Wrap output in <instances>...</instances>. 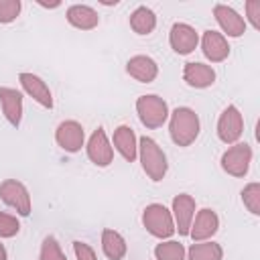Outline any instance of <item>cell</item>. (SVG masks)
Returning a JSON list of instances; mask_svg holds the SVG:
<instances>
[{
  "label": "cell",
  "instance_id": "cell-7",
  "mask_svg": "<svg viewBox=\"0 0 260 260\" xmlns=\"http://www.w3.org/2000/svg\"><path fill=\"white\" fill-rule=\"evenodd\" d=\"M244 132V120H242V114L238 112L236 106H228L221 116H219V122H217V136L221 142L225 144H232L236 142Z\"/></svg>",
  "mask_w": 260,
  "mask_h": 260
},
{
  "label": "cell",
  "instance_id": "cell-17",
  "mask_svg": "<svg viewBox=\"0 0 260 260\" xmlns=\"http://www.w3.org/2000/svg\"><path fill=\"white\" fill-rule=\"evenodd\" d=\"M0 104L6 120L12 126H18L22 118V93L12 87H0Z\"/></svg>",
  "mask_w": 260,
  "mask_h": 260
},
{
  "label": "cell",
  "instance_id": "cell-3",
  "mask_svg": "<svg viewBox=\"0 0 260 260\" xmlns=\"http://www.w3.org/2000/svg\"><path fill=\"white\" fill-rule=\"evenodd\" d=\"M136 112L140 122L146 128H158L165 124L167 116H169V108L167 102L158 95H140L136 100Z\"/></svg>",
  "mask_w": 260,
  "mask_h": 260
},
{
  "label": "cell",
  "instance_id": "cell-16",
  "mask_svg": "<svg viewBox=\"0 0 260 260\" xmlns=\"http://www.w3.org/2000/svg\"><path fill=\"white\" fill-rule=\"evenodd\" d=\"M217 228H219L217 213H215L213 209H201V211L197 213V217H195V223H193L191 230H189V236H191L193 240L201 242V240L211 238V236L217 232Z\"/></svg>",
  "mask_w": 260,
  "mask_h": 260
},
{
  "label": "cell",
  "instance_id": "cell-11",
  "mask_svg": "<svg viewBox=\"0 0 260 260\" xmlns=\"http://www.w3.org/2000/svg\"><path fill=\"white\" fill-rule=\"evenodd\" d=\"M173 211H175V221H177V230L181 236H189L191 230V219L195 213V199L187 193H181L173 199Z\"/></svg>",
  "mask_w": 260,
  "mask_h": 260
},
{
  "label": "cell",
  "instance_id": "cell-10",
  "mask_svg": "<svg viewBox=\"0 0 260 260\" xmlns=\"http://www.w3.org/2000/svg\"><path fill=\"white\" fill-rule=\"evenodd\" d=\"M87 156L91 162H95L98 167H108L114 158V152H112V146L108 142V136L102 128L93 130V134L89 136V142H87Z\"/></svg>",
  "mask_w": 260,
  "mask_h": 260
},
{
  "label": "cell",
  "instance_id": "cell-8",
  "mask_svg": "<svg viewBox=\"0 0 260 260\" xmlns=\"http://www.w3.org/2000/svg\"><path fill=\"white\" fill-rule=\"evenodd\" d=\"M57 144L67 152H77L83 146V128L75 120H65L57 126L55 132Z\"/></svg>",
  "mask_w": 260,
  "mask_h": 260
},
{
  "label": "cell",
  "instance_id": "cell-20",
  "mask_svg": "<svg viewBox=\"0 0 260 260\" xmlns=\"http://www.w3.org/2000/svg\"><path fill=\"white\" fill-rule=\"evenodd\" d=\"M114 144L118 148V152L126 158V160H134L136 158V136H134V130L130 126H118L116 132H114Z\"/></svg>",
  "mask_w": 260,
  "mask_h": 260
},
{
  "label": "cell",
  "instance_id": "cell-27",
  "mask_svg": "<svg viewBox=\"0 0 260 260\" xmlns=\"http://www.w3.org/2000/svg\"><path fill=\"white\" fill-rule=\"evenodd\" d=\"M20 230V223L14 215H8L4 211H0V238H12L16 236Z\"/></svg>",
  "mask_w": 260,
  "mask_h": 260
},
{
  "label": "cell",
  "instance_id": "cell-19",
  "mask_svg": "<svg viewBox=\"0 0 260 260\" xmlns=\"http://www.w3.org/2000/svg\"><path fill=\"white\" fill-rule=\"evenodd\" d=\"M67 20L69 24H73L75 28H81V30H89L93 26H98L100 22V16L93 8L85 6V4H73L69 6L67 10Z\"/></svg>",
  "mask_w": 260,
  "mask_h": 260
},
{
  "label": "cell",
  "instance_id": "cell-23",
  "mask_svg": "<svg viewBox=\"0 0 260 260\" xmlns=\"http://www.w3.org/2000/svg\"><path fill=\"white\" fill-rule=\"evenodd\" d=\"M189 260H221L223 250L219 244L205 242V244H193L187 252Z\"/></svg>",
  "mask_w": 260,
  "mask_h": 260
},
{
  "label": "cell",
  "instance_id": "cell-31",
  "mask_svg": "<svg viewBox=\"0 0 260 260\" xmlns=\"http://www.w3.org/2000/svg\"><path fill=\"white\" fill-rule=\"evenodd\" d=\"M8 258V254H6V248L0 244V260H6Z\"/></svg>",
  "mask_w": 260,
  "mask_h": 260
},
{
  "label": "cell",
  "instance_id": "cell-13",
  "mask_svg": "<svg viewBox=\"0 0 260 260\" xmlns=\"http://www.w3.org/2000/svg\"><path fill=\"white\" fill-rule=\"evenodd\" d=\"M201 49H203V55L213 63H219L230 55V45H228L225 37L215 32V30H205L203 32Z\"/></svg>",
  "mask_w": 260,
  "mask_h": 260
},
{
  "label": "cell",
  "instance_id": "cell-21",
  "mask_svg": "<svg viewBox=\"0 0 260 260\" xmlns=\"http://www.w3.org/2000/svg\"><path fill=\"white\" fill-rule=\"evenodd\" d=\"M102 250L110 260H122L126 256V242L114 230H104L102 234Z\"/></svg>",
  "mask_w": 260,
  "mask_h": 260
},
{
  "label": "cell",
  "instance_id": "cell-9",
  "mask_svg": "<svg viewBox=\"0 0 260 260\" xmlns=\"http://www.w3.org/2000/svg\"><path fill=\"white\" fill-rule=\"evenodd\" d=\"M169 41H171V47L175 53L179 55H189L191 51H195L197 43H199V37L195 32L193 26L185 24V22H177L173 24L171 28V35H169Z\"/></svg>",
  "mask_w": 260,
  "mask_h": 260
},
{
  "label": "cell",
  "instance_id": "cell-15",
  "mask_svg": "<svg viewBox=\"0 0 260 260\" xmlns=\"http://www.w3.org/2000/svg\"><path fill=\"white\" fill-rule=\"evenodd\" d=\"M126 71L140 83H150L158 75V65L146 55H136L126 63Z\"/></svg>",
  "mask_w": 260,
  "mask_h": 260
},
{
  "label": "cell",
  "instance_id": "cell-5",
  "mask_svg": "<svg viewBox=\"0 0 260 260\" xmlns=\"http://www.w3.org/2000/svg\"><path fill=\"white\" fill-rule=\"evenodd\" d=\"M250 160H252V148H250V144L242 142L223 152L221 169L232 177H244L250 169Z\"/></svg>",
  "mask_w": 260,
  "mask_h": 260
},
{
  "label": "cell",
  "instance_id": "cell-18",
  "mask_svg": "<svg viewBox=\"0 0 260 260\" xmlns=\"http://www.w3.org/2000/svg\"><path fill=\"white\" fill-rule=\"evenodd\" d=\"M183 77L191 87H209L215 81V71L205 63H187L183 69Z\"/></svg>",
  "mask_w": 260,
  "mask_h": 260
},
{
  "label": "cell",
  "instance_id": "cell-22",
  "mask_svg": "<svg viewBox=\"0 0 260 260\" xmlns=\"http://www.w3.org/2000/svg\"><path fill=\"white\" fill-rule=\"evenodd\" d=\"M130 26H132L134 32H138V35H148V32H152L154 26H156V16H154V12H152L150 8L138 6V8L132 12V16H130Z\"/></svg>",
  "mask_w": 260,
  "mask_h": 260
},
{
  "label": "cell",
  "instance_id": "cell-6",
  "mask_svg": "<svg viewBox=\"0 0 260 260\" xmlns=\"http://www.w3.org/2000/svg\"><path fill=\"white\" fill-rule=\"evenodd\" d=\"M0 197L6 205H10L12 209H16L20 215H28L30 213V197L26 187L16 181V179H6L0 185Z\"/></svg>",
  "mask_w": 260,
  "mask_h": 260
},
{
  "label": "cell",
  "instance_id": "cell-1",
  "mask_svg": "<svg viewBox=\"0 0 260 260\" xmlns=\"http://www.w3.org/2000/svg\"><path fill=\"white\" fill-rule=\"evenodd\" d=\"M169 130L177 146H189L199 134V118L191 108H177L171 116Z\"/></svg>",
  "mask_w": 260,
  "mask_h": 260
},
{
  "label": "cell",
  "instance_id": "cell-29",
  "mask_svg": "<svg viewBox=\"0 0 260 260\" xmlns=\"http://www.w3.org/2000/svg\"><path fill=\"white\" fill-rule=\"evenodd\" d=\"M73 250H75L77 260H98L95 258V252L85 242H73Z\"/></svg>",
  "mask_w": 260,
  "mask_h": 260
},
{
  "label": "cell",
  "instance_id": "cell-26",
  "mask_svg": "<svg viewBox=\"0 0 260 260\" xmlns=\"http://www.w3.org/2000/svg\"><path fill=\"white\" fill-rule=\"evenodd\" d=\"M39 260H67L61 246L57 244V240L53 236H47L43 240V248H41V256Z\"/></svg>",
  "mask_w": 260,
  "mask_h": 260
},
{
  "label": "cell",
  "instance_id": "cell-14",
  "mask_svg": "<svg viewBox=\"0 0 260 260\" xmlns=\"http://www.w3.org/2000/svg\"><path fill=\"white\" fill-rule=\"evenodd\" d=\"M18 79H20L24 91H26L28 95H32V100H37L41 106H45V108H49V110L53 108L51 89H49V85H47L41 77H37V75H32V73H20Z\"/></svg>",
  "mask_w": 260,
  "mask_h": 260
},
{
  "label": "cell",
  "instance_id": "cell-28",
  "mask_svg": "<svg viewBox=\"0 0 260 260\" xmlns=\"http://www.w3.org/2000/svg\"><path fill=\"white\" fill-rule=\"evenodd\" d=\"M20 12V0H0V22H12Z\"/></svg>",
  "mask_w": 260,
  "mask_h": 260
},
{
  "label": "cell",
  "instance_id": "cell-30",
  "mask_svg": "<svg viewBox=\"0 0 260 260\" xmlns=\"http://www.w3.org/2000/svg\"><path fill=\"white\" fill-rule=\"evenodd\" d=\"M246 10H248V16H250L252 26L254 28H260V2L258 0L246 2Z\"/></svg>",
  "mask_w": 260,
  "mask_h": 260
},
{
  "label": "cell",
  "instance_id": "cell-4",
  "mask_svg": "<svg viewBox=\"0 0 260 260\" xmlns=\"http://www.w3.org/2000/svg\"><path fill=\"white\" fill-rule=\"evenodd\" d=\"M142 223H144V228H146L152 236H156V238H169V236H173V232H175L173 215H171V211H169L165 205H160V203H152V205H148V207L144 209V213H142Z\"/></svg>",
  "mask_w": 260,
  "mask_h": 260
},
{
  "label": "cell",
  "instance_id": "cell-2",
  "mask_svg": "<svg viewBox=\"0 0 260 260\" xmlns=\"http://www.w3.org/2000/svg\"><path fill=\"white\" fill-rule=\"evenodd\" d=\"M138 148H140V162H142V169L146 171V175L152 181H160L167 175V156H165V152L148 136L140 138Z\"/></svg>",
  "mask_w": 260,
  "mask_h": 260
},
{
  "label": "cell",
  "instance_id": "cell-12",
  "mask_svg": "<svg viewBox=\"0 0 260 260\" xmlns=\"http://www.w3.org/2000/svg\"><path fill=\"white\" fill-rule=\"evenodd\" d=\"M213 14H215L219 26L223 28V32H228L230 37H242L246 32V22L234 8H230L225 4H215Z\"/></svg>",
  "mask_w": 260,
  "mask_h": 260
},
{
  "label": "cell",
  "instance_id": "cell-25",
  "mask_svg": "<svg viewBox=\"0 0 260 260\" xmlns=\"http://www.w3.org/2000/svg\"><path fill=\"white\" fill-rule=\"evenodd\" d=\"M242 201H244V205H246L254 215H260V185H258V183L246 185L244 191H242Z\"/></svg>",
  "mask_w": 260,
  "mask_h": 260
},
{
  "label": "cell",
  "instance_id": "cell-24",
  "mask_svg": "<svg viewBox=\"0 0 260 260\" xmlns=\"http://www.w3.org/2000/svg\"><path fill=\"white\" fill-rule=\"evenodd\" d=\"M156 260H185V248L179 242H162L154 248Z\"/></svg>",
  "mask_w": 260,
  "mask_h": 260
}]
</instances>
